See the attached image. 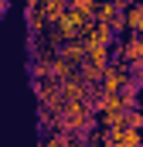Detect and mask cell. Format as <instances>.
Instances as JSON below:
<instances>
[{
	"label": "cell",
	"mask_w": 143,
	"mask_h": 147,
	"mask_svg": "<svg viewBox=\"0 0 143 147\" xmlns=\"http://www.w3.org/2000/svg\"><path fill=\"white\" fill-rule=\"evenodd\" d=\"M61 130L68 137H85L96 130V110L89 103H65V113H61Z\"/></svg>",
	"instance_id": "6da1fadb"
},
{
	"label": "cell",
	"mask_w": 143,
	"mask_h": 147,
	"mask_svg": "<svg viewBox=\"0 0 143 147\" xmlns=\"http://www.w3.org/2000/svg\"><path fill=\"white\" fill-rule=\"evenodd\" d=\"M130 82H133L130 65H123V62H109L106 72H102V79H99V86H96V92H99V96H119Z\"/></svg>",
	"instance_id": "7a4b0ae2"
},
{
	"label": "cell",
	"mask_w": 143,
	"mask_h": 147,
	"mask_svg": "<svg viewBox=\"0 0 143 147\" xmlns=\"http://www.w3.org/2000/svg\"><path fill=\"white\" fill-rule=\"evenodd\" d=\"M123 65H130V69L143 65V38L140 34H123Z\"/></svg>",
	"instance_id": "3957f363"
},
{
	"label": "cell",
	"mask_w": 143,
	"mask_h": 147,
	"mask_svg": "<svg viewBox=\"0 0 143 147\" xmlns=\"http://www.w3.org/2000/svg\"><path fill=\"white\" fill-rule=\"evenodd\" d=\"M123 24L130 34H143V0H133V3L123 0Z\"/></svg>",
	"instance_id": "277c9868"
},
{
	"label": "cell",
	"mask_w": 143,
	"mask_h": 147,
	"mask_svg": "<svg viewBox=\"0 0 143 147\" xmlns=\"http://www.w3.org/2000/svg\"><path fill=\"white\" fill-rule=\"evenodd\" d=\"M65 10H68L65 0H37V14H41L44 24H58L65 17Z\"/></svg>",
	"instance_id": "5b68a950"
},
{
	"label": "cell",
	"mask_w": 143,
	"mask_h": 147,
	"mask_svg": "<svg viewBox=\"0 0 143 147\" xmlns=\"http://www.w3.org/2000/svg\"><path fill=\"white\" fill-rule=\"evenodd\" d=\"M58 58H65L72 69L78 72L82 62H85V45H82V41H68V45H61V48H58Z\"/></svg>",
	"instance_id": "8992f818"
},
{
	"label": "cell",
	"mask_w": 143,
	"mask_h": 147,
	"mask_svg": "<svg viewBox=\"0 0 143 147\" xmlns=\"http://www.w3.org/2000/svg\"><path fill=\"white\" fill-rule=\"evenodd\" d=\"M112 147H143V134H136V130H123V134L116 137Z\"/></svg>",
	"instance_id": "52a82bcc"
},
{
	"label": "cell",
	"mask_w": 143,
	"mask_h": 147,
	"mask_svg": "<svg viewBox=\"0 0 143 147\" xmlns=\"http://www.w3.org/2000/svg\"><path fill=\"white\" fill-rule=\"evenodd\" d=\"M75 14H82V17H89V21H96V3L92 0H72L68 3Z\"/></svg>",
	"instance_id": "ba28073f"
}]
</instances>
